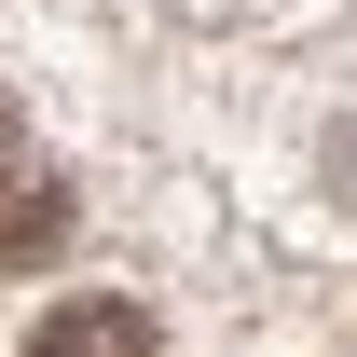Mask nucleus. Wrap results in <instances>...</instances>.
I'll use <instances>...</instances> for the list:
<instances>
[{
	"instance_id": "1",
	"label": "nucleus",
	"mask_w": 357,
	"mask_h": 357,
	"mask_svg": "<svg viewBox=\"0 0 357 357\" xmlns=\"http://www.w3.org/2000/svg\"><path fill=\"white\" fill-rule=\"evenodd\" d=\"M28 357H151V316L110 303V289H69V303L28 330Z\"/></svg>"
},
{
	"instance_id": "2",
	"label": "nucleus",
	"mask_w": 357,
	"mask_h": 357,
	"mask_svg": "<svg viewBox=\"0 0 357 357\" xmlns=\"http://www.w3.org/2000/svg\"><path fill=\"white\" fill-rule=\"evenodd\" d=\"M55 234H69V192H55L42 165H14L0 178V261H28V248H55Z\"/></svg>"
},
{
	"instance_id": "3",
	"label": "nucleus",
	"mask_w": 357,
	"mask_h": 357,
	"mask_svg": "<svg viewBox=\"0 0 357 357\" xmlns=\"http://www.w3.org/2000/svg\"><path fill=\"white\" fill-rule=\"evenodd\" d=\"M14 165H28V151H14V96H0V178H14Z\"/></svg>"
}]
</instances>
